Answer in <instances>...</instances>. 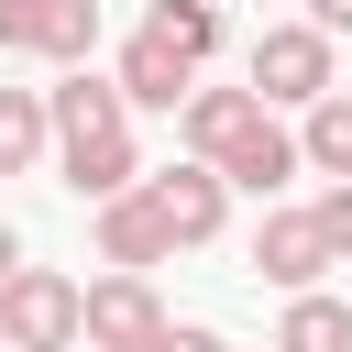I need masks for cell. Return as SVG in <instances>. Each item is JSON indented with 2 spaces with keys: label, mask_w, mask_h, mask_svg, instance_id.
<instances>
[{
  "label": "cell",
  "mask_w": 352,
  "mask_h": 352,
  "mask_svg": "<svg viewBox=\"0 0 352 352\" xmlns=\"http://www.w3.org/2000/svg\"><path fill=\"white\" fill-rule=\"evenodd\" d=\"M44 154H55V187H77L88 209L121 198L143 176V143H132V99L99 77V66H66L44 88Z\"/></svg>",
  "instance_id": "1"
},
{
  "label": "cell",
  "mask_w": 352,
  "mask_h": 352,
  "mask_svg": "<svg viewBox=\"0 0 352 352\" xmlns=\"http://www.w3.org/2000/svg\"><path fill=\"white\" fill-rule=\"evenodd\" d=\"M176 132H187V154H198L220 187L275 198L286 176H308V165H297V132H286L253 88H187V99H176Z\"/></svg>",
  "instance_id": "2"
},
{
  "label": "cell",
  "mask_w": 352,
  "mask_h": 352,
  "mask_svg": "<svg viewBox=\"0 0 352 352\" xmlns=\"http://www.w3.org/2000/svg\"><path fill=\"white\" fill-rule=\"evenodd\" d=\"M242 88H253L264 110H308L319 88H341V44H330L319 22H264L253 55H242Z\"/></svg>",
  "instance_id": "3"
},
{
  "label": "cell",
  "mask_w": 352,
  "mask_h": 352,
  "mask_svg": "<svg viewBox=\"0 0 352 352\" xmlns=\"http://www.w3.org/2000/svg\"><path fill=\"white\" fill-rule=\"evenodd\" d=\"M0 341H11V352H77V275L11 264V275H0Z\"/></svg>",
  "instance_id": "4"
},
{
  "label": "cell",
  "mask_w": 352,
  "mask_h": 352,
  "mask_svg": "<svg viewBox=\"0 0 352 352\" xmlns=\"http://www.w3.org/2000/svg\"><path fill=\"white\" fill-rule=\"evenodd\" d=\"M165 297H154V275H99V286H77V341L88 352H165Z\"/></svg>",
  "instance_id": "5"
},
{
  "label": "cell",
  "mask_w": 352,
  "mask_h": 352,
  "mask_svg": "<svg viewBox=\"0 0 352 352\" xmlns=\"http://www.w3.org/2000/svg\"><path fill=\"white\" fill-rule=\"evenodd\" d=\"M88 44H99V0H0V55L88 66Z\"/></svg>",
  "instance_id": "6"
},
{
  "label": "cell",
  "mask_w": 352,
  "mask_h": 352,
  "mask_svg": "<svg viewBox=\"0 0 352 352\" xmlns=\"http://www.w3.org/2000/svg\"><path fill=\"white\" fill-rule=\"evenodd\" d=\"M88 242H99V264H110V275H154V264H176V231H165V209H154V187H143V176H132L121 198H99Z\"/></svg>",
  "instance_id": "7"
},
{
  "label": "cell",
  "mask_w": 352,
  "mask_h": 352,
  "mask_svg": "<svg viewBox=\"0 0 352 352\" xmlns=\"http://www.w3.org/2000/svg\"><path fill=\"white\" fill-rule=\"evenodd\" d=\"M330 264H341V253H330V231H319L308 209H264V220H253V275H264V286L297 297V286H319Z\"/></svg>",
  "instance_id": "8"
},
{
  "label": "cell",
  "mask_w": 352,
  "mask_h": 352,
  "mask_svg": "<svg viewBox=\"0 0 352 352\" xmlns=\"http://www.w3.org/2000/svg\"><path fill=\"white\" fill-rule=\"evenodd\" d=\"M154 187V209H165V231H176V253H198V242H220L231 231V187L187 154V165H165V176H143Z\"/></svg>",
  "instance_id": "9"
},
{
  "label": "cell",
  "mask_w": 352,
  "mask_h": 352,
  "mask_svg": "<svg viewBox=\"0 0 352 352\" xmlns=\"http://www.w3.org/2000/svg\"><path fill=\"white\" fill-rule=\"evenodd\" d=\"M110 88H121L132 110H176V99L198 88V66H187L165 33H143V22H132V33H121V66H110Z\"/></svg>",
  "instance_id": "10"
},
{
  "label": "cell",
  "mask_w": 352,
  "mask_h": 352,
  "mask_svg": "<svg viewBox=\"0 0 352 352\" xmlns=\"http://www.w3.org/2000/svg\"><path fill=\"white\" fill-rule=\"evenodd\" d=\"M275 352H352V308L330 286H297L286 319H275Z\"/></svg>",
  "instance_id": "11"
},
{
  "label": "cell",
  "mask_w": 352,
  "mask_h": 352,
  "mask_svg": "<svg viewBox=\"0 0 352 352\" xmlns=\"http://www.w3.org/2000/svg\"><path fill=\"white\" fill-rule=\"evenodd\" d=\"M297 165L352 176V88H319V99H308V121H297Z\"/></svg>",
  "instance_id": "12"
},
{
  "label": "cell",
  "mask_w": 352,
  "mask_h": 352,
  "mask_svg": "<svg viewBox=\"0 0 352 352\" xmlns=\"http://www.w3.org/2000/svg\"><path fill=\"white\" fill-rule=\"evenodd\" d=\"M143 33H165L187 66H209V55H220V0H154V11H143Z\"/></svg>",
  "instance_id": "13"
},
{
  "label": "cell",
  "mask_w": 352,
  "mask_h": 352,
  "mask_svg": "<svg viewBox=\"0 0 352 352\" xmlns=\"http://www.w3.org/2000/svg\"><path fill=\"white\" fill-rule=\"evenodd\" d=\"M44 165V88H0V176Z\"/></svg>",
  "instance_id": "14"
},
{
  "label": "cell",
  "mask_w": 352,
  "mask_h": 352,
  "mask_svg": "<svg viewBox=\"0 0 352 352\" xmlns=\"http://www.w3.org/2000/svg\"><path fill=\"white\" fill-rule=\"evenodd\" d=\"M297 22H319V33H330V44H341V33H352V0H308V11H297Z\"/></svg>",
  "instance_id": "15"
},
{
  "label": "cell",
  "mask_w": 352,
  "mask_h": 352,
  "mask_svg": "<svg viewBox=\"0 0 352 352\" xmlns=\"http://www.w3.org/2000/svg\"><path fill=\"white\" fill-rule=\"evenodd\" d=\"M11 264H22V231H11V220H0V275H11Z\"/></svg>",
  "instance_id": "16"
},
{
  "label": "cell",
  "mask_w": 352,
  "mask_h": 352,
  "mask_svg": "<svg viewBox=\"0 0 352 352\" xmlns=\"http://www.w3.org/2000/svg\"><path fill=\"white\" fill-rule=\"evenodd\" d=\"M341 264H352V242H341Z\"/></svg>",
  "instance_id": "17"
},
{
  "label": "cell",
  "mask_w": 352,
  "mask_h": 352,
  "mask_svg": "<svg viewBox=\"0 0 352 352\" xmlns=\"http://www.w3.org/2000/svg\"><path fill=\"white\" fill-rule=\"evenodd\" d=\"M0 352H11V341H0Z\"/></svg>",
  "instance_id": "18"
},
{
  "label": "cell",
  "mask_w": 352,
  "mask_h": 352,
  "mask_svg": "<svg viewBox=\"0 0 352 352\" xmlns=\"http://www.w3.org/2000/svg\"><path fill=\"white\" fill-rule=\"evenodd\" d=\"M220 11H231V0H220Z\"/></svg>",
  "instance_id": "19"
}]
</instances>
